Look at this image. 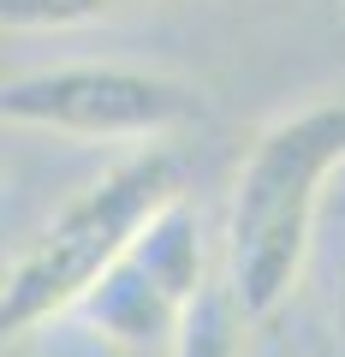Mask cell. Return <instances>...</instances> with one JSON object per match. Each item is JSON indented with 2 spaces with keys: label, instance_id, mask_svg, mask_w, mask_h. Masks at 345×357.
<instances>
[{
  "label": "cell",
  "instance_id": "obj_5",
  "mask_svg": "<svg viewBox=\"0 0 345 357\" xmlns=\"http://www.w3.org/2000/svg\"><path fill=\"white\" fill-rule=\"evenodd\" d=\"M238 328L244 321L232 316L227 292L208 286V292L191 304V316L179 321V333L167 340V357H244L238 351Z\"/></svg>",
  "mask_w": 345,
  "mask_h": 357
},
{
  "label": "cell",
  "instance_id": "obj_7",
  "mask_svg": "<svg viewBox=\"0 0 345 357\" xmlns=\"http://www.w3.org/2000/svg\"><path fill=\"white\" fill-rule=\"evenodd\" d=\"M339 36H345V0H339Z\"/></svg>",
  "mask_w": 345,
  "mask_h": 357
},
{
  "label": "cell",
  "instance_id": "obj_1",
  "mask_svg": "<svg viewBox=\"0 0 345 357\" xmlns=\"http://www.w3.org/2000/svg\"><path fill=\"white\" fill-rule=\"evenodd\" d=\"M345 167V102H309L280 114L250 143L232 185L220 268L238 321H268L304 280L316 208L328 178Z\"/></svg>",
  "mask_w": 345,
  "mask_h": 357
},
{
  "label": "cell",
  "instance_id": "obj_2",
  "mask_svg": "<svg viewBox=\"0 0 345 357\" xmlns=\"http://www.w3.org/2000/svg\"><path fill=\"white\" fill-rule=\"evenodd\" d=\"M179 191V155L167 143H143L102 178H90L0 274V340H18V333L77 310V298L107 274V262L131 244V232Z\"/></svg>",
  "mask_w": 345,
  "mask_h": 357
},
{
  "label": "cell",
  "instance_id": "obj_4",
  "mask_svg": "<svg viewBox=\"0 0 345 357\" xmlns=\"http://www.w3.org/2000/svg\"><path fill=\"white\" fill-rule=\"evenodd\" d=\"M203 292H208V232H203V208L179 191L131 232V244L77 298V310L107 345L149 351L179 333V321L191 316Z\"/></svg>",
  "mask_w": 345,
  "mask_h": 357
},
{
  "label": "cell",
  "instance_id": "obj_6",
  "mask_svg": "<svg viewBox=\"0 0 345 357\" xmlns=\"http://www.w3.org/2000/svg\"><path fill=\"white\" fill-rule=\"evenodd\" d=\"M137 6H155V0H0V30H77Z\"/></svg>",
  "mask_w": 345,
  "mask_h": 357
},
{
  "label": "cell",
  "instance_id": "obj_8",
  "mask_svg": "<svg viewBox=\"0 0 345 357\" xmlns=\"http://www.w3.org/2000/svg\"><path fill=\"white\" fill-rule=\"evenodd\" d=\"M339 321H345V286H339Z\"/></svg>",
  "mask_w": 345,
  "mask_h": 357
},
{
  "label": "cell",
  "instance_id": "obj_3",
  "mask_svg": "<svg viewBox=\"0 0 345 357\" xmlns=\"http://www.w3.org/2000/svg\"><path fill=\"white\" fill-rule=\"evenodd\" d=\"M203 114L197 84L149 66H114V60H72L18 72L0 84V119L60 137H95V143H149L173 137L179 126Z\"/></svg>",
  "mask_w": 345,
  "mask_h": 357
}]
</instances>
